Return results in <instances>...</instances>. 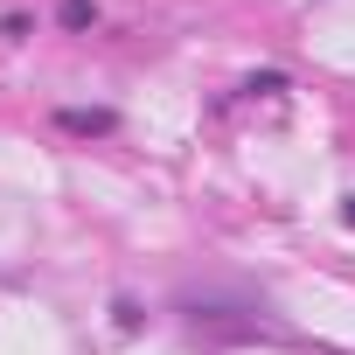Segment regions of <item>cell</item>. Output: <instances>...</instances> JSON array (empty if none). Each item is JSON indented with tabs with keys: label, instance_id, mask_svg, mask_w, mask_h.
Instances as JSON below:
<instances>
[{
	"label": "cell",
	"instance_id": "1",
	"mask_svg": "<svg viewBox=\"0 0 355 355\" xmlns=\"http://www.w3.org/2000/svg\"><path fill=\"white\" fill-rule=\"evenodd\" d=\"M56 125H63V132H84V139H91V132H119V119H112V112H84V105L56 112Z\"/></svg>",
	"mask_w": 355,
	"mask_h": 355
},
{
	"label": "cell",
	"instance_id": "2",
	"mask_svg": "<svg viewBox=\"0 0 355 355\" xmlns=\"http://www.w3.org/2000/svg\"><path fill=\"white\" fill-rule=\"evenodd\" d=\"M56 21H63L70 35H84V28H98V8H91V0H63V8H56Z\"/></svg>",
	"mask_w": 355,
	"mask_h": 355
},
{
	"label": "cell",
	"instance_id": "3",
	"mask_svg": "<svg viewBox=\"0 0 355 355\" xmlns=\"http://www.w3.org/2000/svg\"><path fill=\"white\" fill-rule=\"evenodd\" d=\"M341 223H355V196H348V202H341Z\"/></svg>",
	"mask_w": 355,
	"mask_h": 355
}]
</instances>
